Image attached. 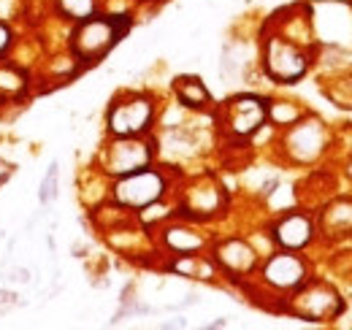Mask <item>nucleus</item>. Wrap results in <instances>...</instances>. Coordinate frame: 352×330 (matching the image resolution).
I'll list each match as a JSON object with an SVG mask.
<instances>
[{
	"label": "nucleus",
	"mask_w": 352,
	"mask_h": 330,
	"mask_svg": "<svg viewBox=\"0 0 352 330\" xmlns=\"http://www.w3.org/2000/svg\"><path fill=\"white\" fill-rule=\"evenodd\" d=\"M152 117H155L152 100L133 95L125 100H117L109 109V130L114 135H138L152 124Z\"/></svg>",
	"instance_id": "nucleus-4"
},
{
	"label": "nucleus",
	"mask_w": 352,
	"mask_h": 330,
	"mask_svg": "<svg viewBox=\"0 0 352 330\" xmlns=\"http://www.w3.org/2000/svg\"><path fill=\"white\" fill-rule=\"evenodd\" d=\"M217 260L222 263V268L230 271V274H250L255 268V263H258L255 252L247 247L244 241H236V239L233 241H225L217 249Z\"/></svg>",
	"instance_id": "nucleus-10"
},
{
	"label": "nucleus",
	"mask_w": 352,
	"mask_h": 330,
	"mask_svg": "<svg viewBox=\"0 0 352 330\" xmlns=\"http://www.w3.org/2000/svg\"><path fill=\"white\" fill-rule=\"evenodd\" d=\"M176 98L190 109H204L209 103V89L195 76H182L176 79Z\"/></svg>",
	"instance_id": "nucleus-11"
},
{
	"label": "nucleus",
	"mask_w": 352,
	"mask_h": 330,
	"mask_svg": "<svg viewBox=\"0 0 352 330\" xmlns=\"http://www.w3.org/2000/svg\"><path fill=\"white\" fill-rule=\"evenodd\" d=\"M296 311L307 320H328V317H336L342 311V300L328 285H311L304 295H298Z\"/></svg>",
	"instance_id": "nucleus-8"
},
{
	"label": "nucleus",
	"mask_w": 352,
	"mask_h": 330,
	"mask_svg": "<svg viewBox=\"0 0 352 330\" xmlns=\"http://www.w3.org/2000/svg\"><path fill=\"white\" fill-rule=\"evenodd\" d=\"M54 195H57V165H49L44 182H41V192H38V201H41V204H49Z\"/></svg>",
	"instance_id": "nucleus-16"
},
{
	"label": "nucleus",
	"mask_w": 352,
	"mask_h": 330,
	"mask_svg": "<svg viewBox=\"0 0 352 330\" xmlns=\"http://www.w3.org/2000/svg\"><path fill=\"white\" fill-rule=\"evenodd\" d=\"M54 6L65 19H74V22H82L98 11V0H54Z\"/></svg>",
	"instance_id": "nucleus-14"
},
{
	"label": "nucleus",
	"mask_w": 352,
	"mask_h": 330,
	"mask_svg": "<svg viewBox=\"0 0 352 330\" xmlns=\"http://www.w3.org/2000/svg\"><path fill=\"white\" fill-rule=\"evenodd\" d=\"M325 228L331 236H352V201H339L325 208Z\"/></svg>",
	"instance_id": "nucleus-12"
},
{
	"label": "nucleus",
	"mask_w": 352,
	"mask_h": 330,
	"mask_svg": "<svg viewBox=\"0 0 352 330\" xmlns=\"http://www.w3.org/2000/svg\"><path fill=\"white\" fill-rule=\"evenodd\" d=\"M128 25L131 22L120 19V16H98V14H92V16L82 19L74 28V33H71V54L85 65L100 63L117 46V41L125 36Z\"/></svg>",
	"instance_id": "nucleus-1"
},
{
	"label": "nucleus",
	"mask_w": 352,
	"mask_h": 330,
	"mask_svg": "<svg viewBox=\"0 0 352 330\" xmlns=\"http://www.w3.org/2000/svg\"><path fill=\"white\" fill-rule=\"evenodd\" d=\"M274 239L285 249H301L311 241V222L304 214H287L274 225Z\"/></svg>",
	"instance_id": "nucleus-9"
},
{
	"label": "nucleus",
	"mask_w": 352,
	"mask_h": 330,
	"mask_svg": "<svg viewBox=\"0 0 352 330\" xmlns=\"http://www.w3.org/2000/svg\"><path fill=\"white\" fill-rule=\"evenodd\" d=\"M217 206H220V190H217L214 184L190 190V198H187V208H190V214L195 211V214L206 217V214H212Z\"/></svg>",
	"instance_id": "nucleus-13"
},
{
	"label": "nucleus",
	"mask_w": 352,
	"mask_h": 330,
	"mask_svg": "<svg viewBox=\"0 0 352 330\" xmlns=\"http://www.w3.org/2000/svg\"><path fill=\"white\" fill-rule=\"evenodd\" d=\"M166 244L174 249V252H179V254H190V252H195V249L204 247L201 236H195L192 230H184V228L168 230V233H166Z\"/></svg>",
	"instance_id": "nucleus-15"
},
{
	"label": "nucleus",
	"mask_w": 352,
	"mask_h": 330,
	"mask_svg": "<svg viewBox=\"0 0 352 330\" xmlns=\"http://www.w3.org/2000/svg\"><path fill=\"white\" fill-rule=\"evenodd\" d=\"M263 276L268 285L279 289H293L301 287L307 279V265L301 257L296 254H274L263 268Z\"/></svg>",
	"instance_id": "nucleus-7"
},
{
	"label": "nucleus",
	"mask_w": 352,
	"mask_h": 330,
	"mask_svg": "<svg viewBox=\"0 0 352 330\" xmlns=\"http://www.w3.org/2000/svg\"><path fill=\"white\" fill-rule=\"evenodd\" d=\"M11 41H14V36H11V30H8V25L0 19V54L11 46Z\"/></svg>",
	"instance_id": "nucleus-18"
},
{
	"label": "nucleus",
	"mask_w": 352,
	"mask_h": 330,
	"mask_svg": "<svg viewBox=\"0 0 352 330\" xmlns=\"http://www.w3.org/2000/svg\"><path fill=\"white\" fill-rule=\"evenodd\" d=\"M163 192H166V182L152 168H138L133 173H125L114 187V198L128 208L152 206L155 201H160Z\"/></svg>",
	"instance_id": "nucleus-3"
},
{
	"label": "nucleus",
	"mask_w": 352,
	"mask_h": 330,
	"mask_svg": "<svg viewBox=\"0 0 352 330\" xmlns=\"http://www.w3.org/2000/svg\"><path fill=\"white\" fill-rule=\"evenodd\" d=\"M225 124L233 135H252L268 117V106H265L261 98H252V95H239L233 100L225 103Z\"/></svg>",
	"instance_id": "nucleus-5"
},
{
	"label": "nucleus",
	"mask_w": 352,
	"mask_h": 330,
	"mask_svg": "<svg viewBox=\"0 0 352 330\" xmlns=\"http://www.w3.org/2000/svg\"><path fill=\"white\" fill-rule=\"evenodd\" d=\"M25 87V82H22V76L16 74V71H11V68H0V89H11V92H19Z\"/></svg>",
	"instance_id": "nucleus-17"
},
{
	"label": "nucleus",
	"mask_w": 352,
	"mask_h": 330,
	"mask_svg": "<svg viewBox=\"0 0 352 330\" xmlns=\"http://www.w3.org/2000/svg\"><path fill=\"white\" fill-rule=\"evenodd\" d=\"M263 57H265L263 63H265L268 76L276 79V82H282V84L298 82L309 68L307 52H304L298 43H293L290 38H282V36L268 38Z\"/></svg>",
	"instance_id": "nucleus-2"
},
{
	"label": "nucleus",
	"mask_w": 352,
	"mask_h": 330,
	"mask_svg": "<svg viewBox=\"0 0 352 330\" xmlns=\"http://www.w3.org/2000/svg\"><path fill=\"white\" fill-rule=\"evenodd\" d=\"M149 157H152V152L144 141H135V135H117V141L103 155V165L109 173L125 176V173H133L138 168H146Z\"/></svg>",
	"instance_id": "nucleus-6"
}]
</instances>
